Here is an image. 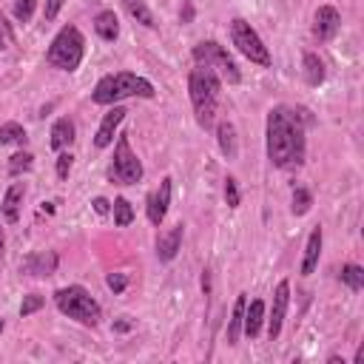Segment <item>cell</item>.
Returning <instances> with one entry per match:
<instances>
[{"label": "cell", "mask_w": 364, "mask_h": 364, "mask_svg": "<svg viewBox=\"0 0 364 364\" xmlns=\"http://www.w3.org/2000/svg\"><path fill=\"white\" fill-rule=\"evenodd\" d=\"M264 142H267V159L273 168H282V171L301 168L307 154L304 111H296L290 105H273L267 111Z\"/></svg>", "instance_id": "1"}, {"label": "cell", "mask_w": 364, "mask_h": 364, "mask_svg": "<svg viewBox=\"0 0 364 364\" xmlns=\"http://www.w3.org/2000/svg\"><path fill=\"white\" fill-rule=\"evenodd\" d=\"M219 91H222V80L213 68L208 65H196L188 74V97L193 105V117L199 122V128H213L216 122V108H219Z\"/></svg>", "instance_id": "2"}, {"label": "cell", "mask_w": 364, "mask_h": 364, "mask_svg": "<svg viewBox=\"0 0 364 364\" xmlns=\"http://www.w3.org/2000/svg\"><path fill=\"white\" fill-rule=\"evenodd\" d=\"M154 94H156V91H154V85H151L145 77H139V74H134V71H117V74H105V77L94 85L91 100H94L97 105H117L119 100H128V97L151 100Z\"/></svg>", "instance_id": "3"}, {"label": "cell", "mask_w": 364, "mask_h": 364, "mask_svg": "<svg viewBox=\"0 0 364 364\" xmlns=\"http://www.w3.org/2000/svg\"><path fill=\"white\" fill-rule=\"evenodd\" d=\"M54 304L63 316L85 324V327H97L100 318H102V307L100 301L82 287V284H68V287H60L54 293Z\"/></svg>", "instance_id": "4"}, {"label": "cell", "mask_w": 364, "mask_h": 364, "mask_svg": "<svg viewBox=\"0 0 364 364\" xmlns=\"http://www.w3.org/2000/svg\"><path fill=\"white\" fill-rule=\"evenodd\" d=\"M82 57H85V37L77 26H63L46 51V63L60 71H77Z\"/></svg>", "instance_id": "5"}, {"label": "cell", "mask_w": 364, "mask_h": 364, "mask_svg": "<svg viewBox=\"0 0 364 364\" xmlns=\"http://www.w3.org/2000/svg\"><path fill=\"white\" fill-rule=\"evenodd\" d=\"M191 57H193L196 65L213 68V71L219 74V80H225V82H230V85L242 82V71H239L236 60L228 54V48H225L222 43H216V40H202V43L193 46Z\"/></svg>", "instance_id": "6"}, {"label": "cell", "mask_w": 364, "mask_h": 364, "mask_svg": "<svg viewBox=\"0 0 364 364\" xmlns=\"http://www.w3.org/2000/svg\"><path fill=\"white\" fill-rule=\"evenodd\" d=\"M108 179L117 185H136L142 179V162L136 159V154L131 151V142L125 134L117 136L114 145V156L108 162Z\"/></svg>", "instance_id": "7"}, {"label": "cell", "mask_w": 364, "mask_h": 364, "mask_svg": "<svg viewBox=\"0 0 364 364\" xmlns=\"http://www.w3.org/2000/svg\"><path fill=\"white\" fill-rule=\"evenodd\" d=\"M230 40L239 48V54H245L250 63H256V65H270L273 63L267 46L259 37V31L247 20H242V17H233L230 20Z\"/></svg>", "instance_id": "8"}, {"label": "cell", "mask_w": 364, "mask_h": 364, "mask_svg": "<svg viewBox=\"0 0 364 364\" xmlns=\"http://www.w3.org/2000/svg\"><path fill=\"white\" fill-rule=\"evenodd\" d=\"M287 307H290V282L282 279L273 290V310H270V318H267V336L270 341L279 338L282 333V324H284V316H287Z\"/></svg>", "instance_id": "9"}, {"label": "cell", "mask_w": 364, "mask_h": 364, "mask_svg": "<svg viewBox=\"0 0 364 364\" xmlns=\"http://www.w3.org/2000/svg\"><path fill=\"white\" fill-rule=\"evenodd\" d=\"M173 179L171 176H165L162 182H159V188L148 196V205H145V213H148V222L154 225V228H159L162 222H165V216H168V208H171V185Z\"/></svg>", "instance_id": "10"}, {"label": "cell", "mask_w": 364, "mask_h": 364, "mask_svg": "<svg viewBox=\"0 0 364 364\" xmlns=\"http://www.w3.org/2000/svg\"><path fill=\"white\" fill-rule=\"evenodd\" d=\"M338 28H341V14L333 6H318L313 14V37L318 43H327L338 34Z\"/></svg>", "instance_id": "11"}, {"label": "cell", "mask_w": 364, "mask_h": 364, "mask_svg": "<svg viewBox=\"0 0 364 364\" xmlns=\"http://www.w3.org/2000/svg\"><path fill=\"white\" fill-rule=\"evenodd\" d=\"M182 236H185V225H182V222H176L173 228L162 230V233L156 236V259H159V262L176 259L179 245H182Z\"/></svg>", "instance_id": "12"}, {"label": "cell", "mask_w": 364, "mask_h": 364, "mask_svg": "<svg viewBox=\"0 0 364 364\" xmlns=\"http://www.w3.org/2000/svg\"><path fill=\"white\" fill-rule=\"evenodd\" d=\"M125 108L122 105H114L105 117H102V122H100V128H97V134H94V145L97 148H108L111 142H114V134H117V128H119V122L125 119Z\"/></svg>", "instance_id": "13"}, {"label": "cell", "mask_w": 364, "mask_h": 364, "mask_svg": "<svg viewBox=\"0 0 364 364\" xmlns=\"http://www.w3.org/2000/svg\"><path fill=\"white\" fill-rule=\"evenodd\" d=\"M60 264V256L54 250H40V253H31L23 264H20V273H28V276H51Z\"/></svg>", "instance_id": "14"}, {"label": "cell", "mask_w": 364, "mask_h": 364, "mask_svg": "<svg viewBox=\"0 0 364 364\" xmlns=\"http://www.w3.org/2000/svg\"><path fill=\"white\" fill-rule=\"evenodd\" d=\"M321 239H324L321 225H316V228L310 230V236H307V245H304V256H301V267H299V273H301V276H310V273L318 267V256H321Z\"/></svg>", "instance_id": "15"}, {"label": "cell", "mask_w": 364, "mask_h": 364, "mask_svg": "<svg viewBox=\"0 0 364 364\" xmlns=\"http://www.w3.org/2000/svg\"><path fill=\"white\" fill-rule=\"evenodd\" d=\"M23 199H26V185H23V182H11V185H9V191H6V196H3V205H0L3 219H6L9 225H14V222L20 219Z\"/></svg>", "instance_id": "16"}, {"label": "cell", "mask_w": 364, "mask_h": 364, "mask_svg": "<svg viewBox=\"0 0 364 364\" xmlns=\"http://www.w3.org/2000/svg\"><path fill=\"white\" fill-rule=\"evenodd\" d=\"M262 321H264V301H262V299H253V301L245 307V324H242L245 336H247V338H256V336L262 333Z\"/></svg>", "instance_id": "17"}, {"label": "cell", "mask_w": 364, "mask_h": 364, "mask_svg": "<svg viewBox=\"0 0 364 364\" xmlns=\"http://www.w3.org/2000/svg\"><path fill=\"white\" fill-rule=\"evenodd\" d=\"M245 307H247V296L239 293L236 301H233V310H230V318H228V344L233 347L242 336V324H245Z\"/></svg>", "instance_id": "18"}, {"label": "cell", "mask_w": 364, "mask_h": 364, "mask_svg": "<svg viewBox=\"0 0 364 364\" xmlns=\"http://www.w3.org/2000/svg\"><path fill=\"white\" fill-rule=\"evenodd\" d=\"M94 31L105 40V43H114L119 37V20L111 9H102L97 17H94Z\"/></svg>", "instance_id": "19"}, {"label": "cell", "mask_w": 364, "mask_h": 364, "mask_svg": "<svg viewBox=\"0 0 364 364\" xmlns=\"http://www.w3.org/2000/svg\"><path fill=\"white\" fill-rule=\"evenodd\" d=\"M74 134H77L74 122H71L68 117H60V119L51 125V148H54V151H65V148L74 142Z\"/></svg>", "instance_id": "20"}, {"label": "cell", "mask_w": 364, "mask_h": 364, "mask_svg": "<svg viewBox=\"0 0 364 364\" xmlns=\"http://www.w3.org/2000/svg\"><path fill=\"white\" fill-rule=\"evenodd\" d=\"M216 139H219L222 154H225L228 159H236L239 148H236V128H233V122H230V119H222V122L216 125Z\"/></svg>", "instance_id": "21"}, {"label": "cell", "mask_w": 364, "mask_h": 364, "mask_svg": "<svg viewBox=\"0 0 364 364\" xmlns=\"http://www.w3.org/2000/svg\"><path fill=\"white\" fill-rule=\"evenodd\" d=\"M301 65H304V80H307V85H321L324 82V60L318 57V54H313V51H304V57H301Z\"/></svg>", "instance_id": "22"}, {"label": "cell", "mask_w": 364, "mask_h": 364, "mask_svg": "<svg viewBox=\"0 0 364 364\" xmlns=\"http://www.w3.org/2000/svg\"><path fill=\"white\" fill-rule=\"evenodd\" d=\"M119 3L125 6V11H128L139 26H145V28H156V20H154L151 9L145 6V0H119Z\"/></svg>", "instance_id": "23"}, {"label": "cell", "mask_w": 364, "mask_h": 364, "mask_svg": "<svg viewBox=\"0 0 364 364\" xmlns=\"http://www.w3.org/2000/svg\"><path fill=\"white\" fill-rule=\"evenodd\" d=\"M28 142V134L20 122H3L0 125V145H26Z\"/></svg>", "instance_id": "24"}, {"label": "cell", "mask_w": 364, "mask_h": 364, "mask_svg": "<svg viewBox=\"0 0 364 364\" xmlns=\"http://www.w3.org/2000/svg\"><path fill=\"white\" fill-rule=\"evenodd\" d=\"M338 279H341V284H347L353 293H358L361 287H364V267L361 264H341V270H338Z\"/></svg>", "instance_id": "25"}, {"label": "cell", "mask_w": 364, "mask_h": 364, "mask_svg": "<svg viewBox=\"0 0 364 364\" xmlns=\"http://www.w3.org/2000/svg\"><path fill=\"white\" fill-rule=\"evenodd\" d=\"M111 205H114V208H111V210H114V225H117V228H128V225L134 222V208H131V202H128L125 196H117Z\"/></svg>", "instance_id": "26"}, {"label": "cell", "mask_w": 364, "mask_h": 364, "mask_svg": "<svg viewBox=\"0 0 364 364\" xmlns=\"http://www.w3.org/2000/svg\"><path fill=\"white\" fill-rule=\"evenodd\" d=\"M310 208H313V193H310L307 188H296L293 196H290V210H293V216H304Z\"/></svg>", "instance_id": "27"}, {"label": "cell", "mask_w": 364, "mask_h": 364, "mask_svg": "<svg viewBox=\"0 0 364 364\" xmlns=\"http://www.w3.org/2000/svg\"><path fill=\"white\" fill-rule=\"evenodd\" d=\"M31 165H34V156H31L28 151H17V154H11V156H9V173H11V176L28 173V171H31Z\"/></svg>", "instance_id": "28"}, {"label": "cell", "mask_w": 364, "mask_h": 364, "mask_svg": "<svg viewBox=\"0 0 364 364\" xmlns=\"http://www.w3.org/2000/svg\"><path fill=\"white\" fill-rule=\"evenodd\" d=\"M43 304H46V299H43L40 293H28V296H23V304H20V316L26 318V316L37 313V310H40Z\"/></svg>", "instance_id": "29"}, {"label": "cell", "mask_w": 364, "mask_h": 364, "mask_svg": "<svg viewBox=\"0 0 364 364\" xmlns=\"http://www.w3.org/2000/svg\"><path fill=\"white\" fill-rule=\"evenodd\" d=\"M11 43H14V28H11V23L6 20V14L0 11V51L11 48Z\"/></svg>", "instance_id": "30"}, {"label": "cell", "mask_w": 364, "mask_h": 364, "mask_svg": "<svg viewBox=\"0 0 364 364\" xmlns=\"http://www.w3.org/2000/svg\"><path fill=\"white\" fill-rule=\"evenodd\" d=\"M34 14V0H14V17L20 23H28Z\"/></svg>", "instance_id": "31"}, {"label": "cell", "mask_w": 364, "mask_h": 364, "mask_svg": "<svg viewBox=\"0 0 364 364\" xmlns=\"http://www.w3.org/2000/svg\"><path fill=\"white\" fill-rule=\"evenodd\" d=\"M71 165H74V156H71V151H60V156H57V176H60V179H68V173H71Z\"/></svg>", "instance_id": "32"}, {"label": "cell", "mask_w": 364, "mask_h": 364, "mask_svg": "<svg viewBox=\"0 0 364 364\" xmlns=\"http://www.w3.org/2000/svg\"><path fill=\"white\" fill-rule=\"evenodd\" d=\"M225 202H228V208H239V185L233 176L225 179Z\"/></svg>", "instance_id": "33"}, {"label": "cell", "mask_w": 364, "mask_h": 364, "mask_svg": "<svg viewBox=\"0 0 364 364\" xmlns=\"http://www.w3.org/2000/svg\"><path fill=\"white\" fill-rule=\"evenodd\" d=\"M105 284H108L114 293H122V290L128 287V273H108Z\"/></svg>", "instance_id": "34"}, {"label": "cell", "mask_w": 364, "mask_h": 364, "mask_svg": "<svg viewBox=\"0 0 364 364\" xmlns=\"http://www.w3.org/2000/svg\"><path fill=\"white\" fill-rule=\"evenodd\" d=\"M63 3H65V0H46V3H43V17H46V20H54V17L60 14Z\"/></svg>", "instance_id": "35"}, {"label": "cell", "mask_w": 364, "mask_h": 364, "mask_svg": "<svg viewBox=\"0 0 364 364\" xmlns=\"http://www.w3.org/2000/svg\"><path fill=\"white\" fill-rule=\"evenodd\" d=\"M91 205H94V210H97V213H100V216H105V213H108V210H111V202H108V199H105V196H97V199H94V202H91Z\"/></svg>", "instance_id": "36"}, {"label": "cell", "mask_w": 364, "mask_h": 364, "mask_svg": "<svg viewBox=\"0 0 364 364\" xmlns=\"http://www.w3.org/2000/svg\"><path fill=\"white\" fill-rule=\"evenodd\" d=\"M131 327H134V321H125V318H122V321H114V330H117V333H125V330H131Z\"/></svg>", "instance_id": "37"}, {"label": "cell", "mask_w": 364, "mask_h": 364, "mask_svg": "<svg viewBox=\"0 0 364 364\" xmlns=\"http://www.w3.org/2000/svg\"><path fill=\"white\" fill-rule=\"evenodd\" d=\"M3 250H6V236H3V228H0V264H3Z\"/></svg>", "instance_id": "38"}, {"label": "cell", "mask_w": 364, "mask_h": 364, "mask_svg": "<svg viewBox=\"0 0 364 364\" xmlns=\"http://www.w3.org/2000/svg\"><path fill=\"white\" fill-rule=\"evenodd\" d=\"M43 210L46 213H54V202H43Z\"/></svg>", "instance_id": "39"}, {"label": "cell", "mask_w": 364, "mask_h": 364, "mask_svg": "<svg viewBox=\"0 0 364 364\" xmlns=\"http://www.w3.org/2000/svg\"><path fill=\"white\" fill-rule=\"evenodd\" d=\"M0 333H3V318H0Z\"/></svg>", "instance_id": "40"}]
</instances>
